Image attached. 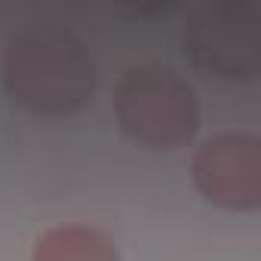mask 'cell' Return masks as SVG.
Returning <instances> with one entry per match:
<instances>
[{"label":"cell","instance_id":"obj_1","mask_svg":"<svg viewBox=\"0 0 261 261\" xmlns=\"http://www.w3.org/2000/svg\"><path fill=\"white\" fill-rule=\"evenodd\" d=\"M95 83L86 43L62 25H28L7 40L4 89L28 114L71 117L92 101Z\"/></svg>","mask_w":261,"mask_h":261},{"label":"cell","instance_id":"obj_2","mask_svg":"<svg viewBox=\"0 0 261 261\" xmlns=\"http://www.w3.org/2000/svg\"><path fill=\"white\" fill-rule=\"evenodd\" d=\"M114 117L129 142L148 151H175L197 136L200 101L178 71L148 62L120 74L114 89Z\"/></svg>","mask_w":261,"mask_h":261},{"label":"cell","instance_id":"obj_3","mask_svg":"<svg viewBox=\"0 0 261 261\" xmlns=\"http://www.w3.org/2000/svg\"><path fill=\"white\" fill-rule=\"evenodd\" d=\"M188 62L218 80H252L261 71V13L243 0H215L185 19Z\"/></svg>","mask_w":261,"mask_h":261},{"label":"cell","instance_id":"obj_4","mask_svg":"<svg viewBox=\"0 0 261 261\" xmlns=\"http://www.w3.org/2000/svg\"><path fill=\"white\" fill-rule=\"evenodd\" d=\"M191 181L197 194L230 212L261 206V142L246 133H221L206 139L191 157Z\"/></svg>","mask_w":261,"mask_h":261},{"label":"cell","instance_id":"obj_5","mask_svg":"<svg viewBox=\"0 0 261 261\" xmlns=\"http://www.w3.org/2000/svg\"><path fill=\"white\" fill-rule=\"evenodd\" d=\"M31 261H120L117 243L89 224H59L37 237Z\"/></svg>","mask_w":261,"mask_h":261}]
</instances>
